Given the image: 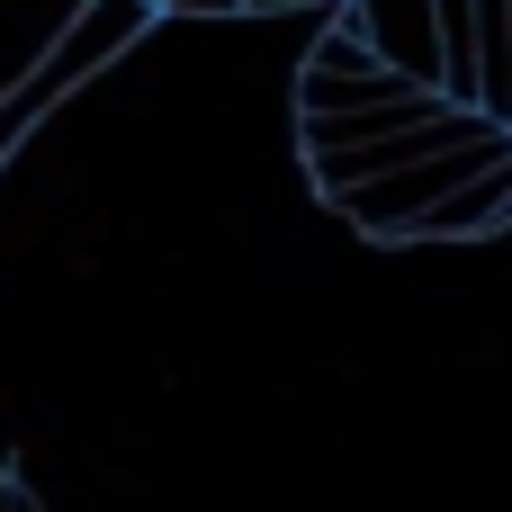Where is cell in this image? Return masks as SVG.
Returning <instances> with one entry per match:
<instances>
[{"mask_svg":"<svg viewBox=\"0 0 512 512\" xmlns=\"http://www.w3.org/2000/svg\"><path fill=\"white\" fill-rule=\"evenodd\" d=\"M0 512H45V504H36V495H27L18 477H0Z\"/></svg>","mask_w":512,"mask_h":512,"instance_id":"8","label":"cell"},{"mask_svg":"<svg viewBox=\"0 0 512 512\" xmlns=\"http://www.w3.org/2000/svg\"><path fill=\"white\" fill-rule=\"evenodd\" d=\"M504 225H512V144L468 180V189H450L405 243H477V234H504Z\"/></svg>","mask_w":512,"mask_h":512,"instance_id":"5","label":"cell"},{"mask_svg":"<svg viewBox=\"0 0 512 512\" xmlns=\"http://www.w3.org/2000/svg\"><path fill=\"white\" fill-rule=\"evenodd\" d=\"M153 18H234L243 0H144Z\"/></svg>","mask_w":512,"mask_h":512,"instance_id":"7","label":"cell"},{"mask_svg":"<svg viewBox=\"0 0 512 512\" xmlns=\"http://www.w3.org/2000/svg\"><path fill=\"white\" fill-rule=\"evenodd\" d=\"M144 27H153L144 0H81V9L63 18V36H54V45L18 72L9 90H0V171H9V153H18V144H27V135H36V126L81 90V81H99L117 54H135Z\"/></svg>","mask_w":512,"mask_h":512,"instance_id":"1","label":"cell"},{"mask_svg":"<svg viewBox=\"0 0 512 512\" xmlns=\"http://www.w3.org/2000/svg\"><path fill=\"white\" fill-rule=\"evenodd\" d=\"M243 9H270L279 18V9H324V0H243Z\"/></svg>","mask_w":512,"mask_h":512,"instance_id":"9","label":"cell"},{"mask_svg":"<svg viewBox=\"0 0 512 512\" xmlns=\"http://www.w3.org/2000/svg\"><path fill=\"white\" fill-rule=\"evenodd\" d=\"M512 135L504 126H486V135H468V144H441V153H423V162H405V171H387V180H369V189H342L333 207L360 225V234H378V243H405L450 189H468L495 153H504Z\"/></svg>","mask_w":512,"mask_h":512,"instance_id":"2","label":"cell"},{"mask_svg":"<svg viewBox=\"0 0 512 512\" xmlns=\"http://www.w3.org/2000/svg\"><path fill=\"white\" fill-rule=\"evenodd\" d=\"M432 90H414L405 72H297V117H360V108H423Z\"/></svg>","mask_w":512,"mask_h":512,"instance_id":"6","label":"cell"},{"mask_svg":"<svg viewBox=\"0 0 512 512\" xmlns=\"http://www.w3.org/2000/svg\"><path fill=\"white\" fill-rule=\"evenodd\" d=\"M486 126H495V117H477V108H432V117H414V126H387V135H369V144L324 153V162H315V189H324V198L369 189V180H387V171H405V162H423V153H441V144H468V135H486Z\"/></svg>","mask_w":512,"mask_h":512,"instance_id":"3","label":"cell"},{"mask_svg":"<svg viewBox=\"0 0 512 512\" xmlns=\"http://www.w3.org/2000/svg\"><path fill=\"white\" fill-rule=\"evenodd\" d=\"M351 27H360V45L387 63V72H405L414 90H432L441 99V45H432V0H333Z\"/></svg>","mask_w":512,"mask_h":512,"instance_id":"4","label":"cell"}]
</instances>
